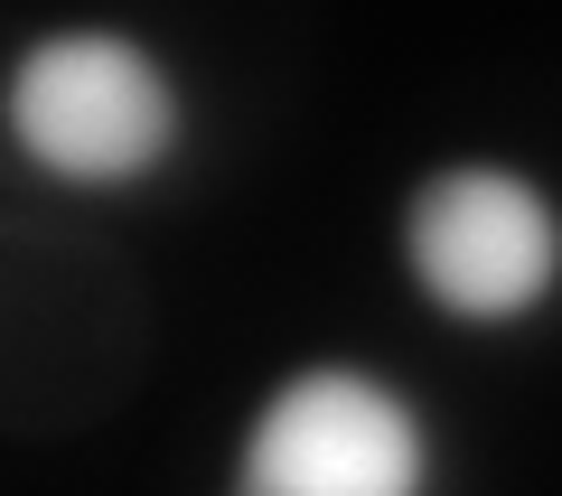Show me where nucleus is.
Listing matches in <instances>:
<instances>
[{
    "mask_svg": "<svg viewBox=\"0 0 562 496\" xmlns=\"http://www.w3.org/2000/svg\"><path fill=\"white\" fill-rule=\"evenodd\" d=\"M0 140L29 179L122 198L179 169L188 150V76L122 20L29 29L0 66Z\"/></svg>",
    "mask_w": 562,
    "mask_h": 496,
    "instance_id": "obj_1",
    "label": "nucleus"
},
{
    "mask_svg": "<svg viewBox=\"0 0 562 496\" xmlns=\"http://www.w3.org/2000/svg\"><path fill=\"white\" fill-rule=\"evenodd\" d=\"M394 272L450 328H535L562 300V188L525 159H441L394 206Z\"/></svg>",
    "mask_w": 562,
    "mask_h": 496,
    "instance_id": "obj_2",
    "label": "nucleus"
},
{
    "mask_svg": "<svg viewBox=\"0 0 562 496\" xmlns=\"http://www.w3.org/2000/svg\"><path fill=\"white\" fill-rule=\"evenodd\" d=\"M441 469L422 394L357 357H310L244 413L235 487L244 496H413Z\"/></svg>",
    "mask_w": 562,
    "mask_h": 496,
    "instance_id": "obj_3",
    "label": "nucleus"
}]
</instances>
